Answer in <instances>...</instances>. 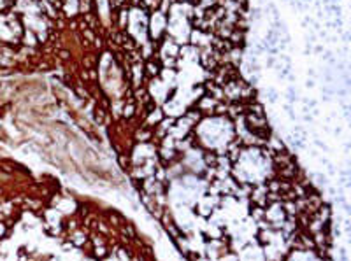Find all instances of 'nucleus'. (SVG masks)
<instances>
[{"instance_id": "obj_1", "label": "nucleus", "mask_w": 351, "mask_h": 261, "mask_svg": "<svg viewBox=\"0 0 351 261\" xmlns=\"http://www.w3.org/2000/svg\"><path fill=\"white\" fill-rule=\"evenodd\" d=\"M267 97H269V100H271V102H276V100H277V93H276V89H269Z\"/></svg>"}, {"instance_id": "obj_2", "label": "nucleus", "mask_w": 351, "mask_h": 261, "mask_svg": "<svg viewBox=\"0 0 351 261\" xmlns=\"http://www.w3.org/2000/svg\"><path fill=\"white\" fill-rule=\"evenodd\" d=\"M321 51H323V47H321V46H316V47H314V53H318V54H319Z\"/></svg>"}]
</instances>
